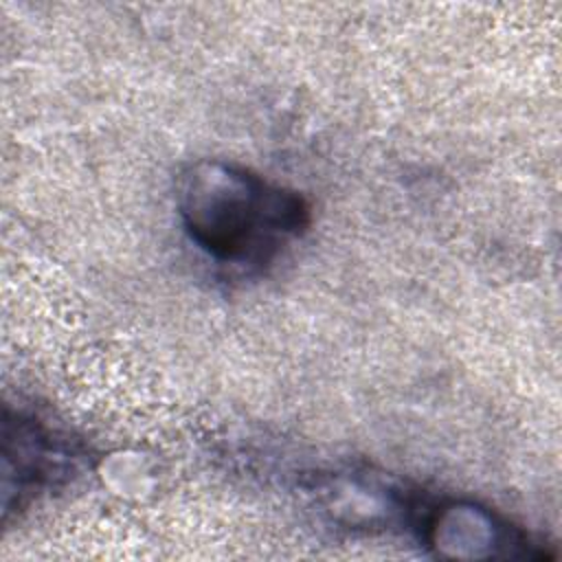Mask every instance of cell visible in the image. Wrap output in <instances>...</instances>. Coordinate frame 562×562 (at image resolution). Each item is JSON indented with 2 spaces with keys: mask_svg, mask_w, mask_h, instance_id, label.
Listing matches in <instances>:
<instances>
[{
  "mask_svg": "<svg viewBox=\"0 0 562 562\" xmlns=\"http://www.w3.org/2000/svg\"><path fill=\"white\" fill-rule=\"evenodd\" d=\"M176 191L187 235L222 266L261 270L310 226L303 195L233 162L198 160Z\"/></svg>",
  "mask_w": 562,
  "mask_h": 562,
  "instance_id": "cell-1",
  "label": "cell"
},
{
  "mask_svg": "<svg viewBox=\"0 0 562 562\" xmlns=\"http://www.w3.org/2000/svg\"><path fill=\"white\" fill-rule=\"evenodd\" d=\"M4 479L15 476V485L4 490L7 496L11 492L18 494V505H22V496L42 490L57 476L68 472L70 457L68 446H64L55 432L40 424V419L18 415L15 430L4 428Z\"/></svg>",
  "mask_w": 562,
  "mask_h": 562,
  "instance_id": "cell-2",
  "label": "cell"
}]
</instances>
